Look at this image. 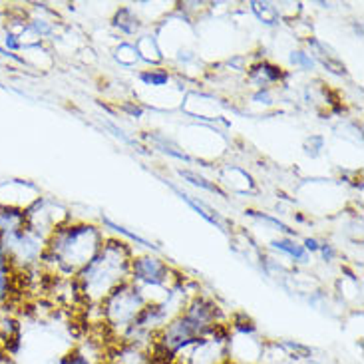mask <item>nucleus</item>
Returning <instances> with one entry per match:
<instances>
[{"mask_svg": "<svg viewBox=\"0 0 364 364\" xmlns=\"http://www.w3.org/2000/svg\"><path fill=\"white\" fill-rule=\"evenodd\" d=\"M271 249H275L281 255L293 259L295 263H309V259H311V255L305 251V247L301 245V243H296L293 237L283 235L279 237V239H273L271 241Z\"/></svg>", "mask_w": 364, "mask_h": 364, "instance_id": "1", "label": "nucleus"}, {"mask_svg": "<svg viewBox=\"0 0 364 364\" xmlns=\"http://www.w3.org/2000/svg\"><path fill=\"white\" fill-rule=\"evenodd\" d=\"M179 196L183 197L187 203L193 207V209H196L197 213L203 217V219H207L209 223H213V225H217V227H225V223H223V219L217 215V213H215V211H213V209H211V207H207L205 203H203V201H197L196 197L187 196V193H179Z\"/></svg>", "mask_w": 364, "mask_h": 364, "instance_id": "4", "label": "nucleus"}, {"mask_svg": "<svg viewBox=\"0 0 364 364\" xmlns=\"http://www.w3.org/2000/svg\"><path fill=\"white\" fill-rule=\"evenodd\" d=\"M138 80L144 86L159 88V86H168L169 82H171V72L166 68H161V66H149V68L139 72Z\"/></svg>", "mask_w": 364, "mask_h": 364, "instance_id": "2", "label": "nucleus"}, {"mask_svg": "<svg viewBox=\"0 0 364 364\" xmlns=\"http://www.w3.org/2000/svg\"><path fill=\"white\" fill-rule=\"evenodd\" d=\"M291 64L299 70H313L316 66V60L305 50H295L291 52Z\"/></svg>", "mask_w": 364, "mask_h": 364, "instance_id": "9", "label": "nucleus"}, {"mask_svg": "<svg viewBox=\"0 0 364 364\" xmlns=\"http://www.w3.org/2000/svg\"><path fill=\"white\" fill-rule=\"evenodd\" d=\"M56 364H94V358L82 346H76V348L68 350L66 355L60 356Z\"/></svg>", "mask_w": 364, "mask_h": 364, "instance_id": "7", "label": "nucleus"}, {"mask_svg": "<svg viewBox=\"0 0 364 364\" xmlns=\"http://www.w3.org/2000/svg\"><path fill=\"white\" fill-rule=\"evenodd\" d=\"M114 24L118 26L122 34H128V36L129 34H136L139 28V20L132 9H119L116 18H114Z\"/></svg>", "mask_w": 364, "mask_h": 364, "instance_id": "3", "label": "nucleus"}, {"mask_svg": "<svg viewBox=\"0 0 364 364\" xmlns=\"http://www.w3.org/2000/svg\"><path fill=\"white\" fill-rule=\"evenodd\" d=\"M251 10L255 12L257 18L263 20L265 24H273L277 20V14H279L275 6L269 4V2H263V4H261V2H253V4H251Z\"/></svg>", "mask_w": 364, "mask_h": 364, "instance_id": "8", "label": "nucleus"}, {"mask_svg": "<svg viewBox=\"0 0 364 364\" xmlns=\"http://www.w3.org/2000/svg\"><path fill=\"white\" fill-rule=\"evenodd\" d=\"M255 364H261V363H255Z\"/></svg>", "mask_w": 364, "mask_h": 364, "instance_id": "10", "label": "nucleus"}, {"mask_svg": "<svg viewBox=\"0 0 364 364\" xmlns=\"http://www.w3.org/2000/svg\"><path fill=\"white\" fill-rule=\"evenodd\" d=\"M179 176L186 179L187 183H191V186L201 187V189H205V191H211V193H219V196H225L219 186H217L215 181H209L203 176H199V173H193V171H179Z\"/></svg>", "mask_w": 364, "mask_h": 364, "instance_id": "5", "label": "nucleus"}, {"mask_svg": "<svg viewBox=\"0 0 364 364\" xmlns=\"http://www.w3.org/2000/svg\"><path fill=\"white\" fill-rule=\"evenodd\" d=\"M116 60H118L119 64H124V66H134L136 62H139L138 50H136L134 44L122 42L118 48H116Z\"/></svg>", "mask_w": 364, "mask_h": 364, "instance_id": "6", "label": "nucleus"}]
</instances>
